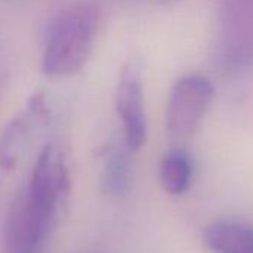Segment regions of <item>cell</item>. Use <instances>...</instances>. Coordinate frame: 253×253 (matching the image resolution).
<instances>
[{"label": "cell", "mask_w": 253, "mask_h": 253, "mask_svg": "<svg viewBox=\"0 0 253 253\" xmlns=\"http://www.w3.org/2000/svg\"><path fill=\"white\" fill-rule=\"evenodd\" d=\"M69 191L66 158L58 148L48 145L38 157L30 183L12 203L6 253H42Z\"/></svg>", "instance_id": "cell-1"}, {"label": "cell", "mask_w": 253, "mask_h": 253, "mask_svg": "<svg viewBox=\"0 0 253 253\" xmlns=\"http://www.w3.org/2000/svg\"><path fill=\"white\" fill-rule=\"evenodd\" d=\"M98 23L100 9L89 2H79L60 11L48 30L43 73L61 78L79 72L92 52Z\"/></svg>", "instance_id": "cell-2"}, {"label": "cell", "mask_w": 253, "mask_h": 253, "mask_svg": "<svg viewBox=\"0 0 253 253\" xmlns=\"http://www.w3.org/2000/svg\"><path fill=\"white\" fill-rule=\"evenodd\" d=\"M216 60L226 72L253 67V0H222Z\"/></svg>", "instance_id": "cell-3"}, {"label": "cell", "mask_w": 253, "mask_h": 253, "mask_svg": "<svg viewBox=\"0 0 253 253\" xmlns=\"http://www.w3.org/2000/svg\"><path fill=\"white\" fill-rule=\"evenodd\" d=\"M214 95L211 81L203 75L182 76L171 88L166 125L167 133L174 140H186L192 137L210 107Z\"/></svg>", "instance_id": "cell-4"}, {"label": "cell", "mask_w": 253, "mask_h": 253, "mask_svg": "<svg viewBox=\"0 0 253 253\" xmlns=\"http://www.w3.org/2000/svg\"><path fill=\"white\" fill-rule=\"evenodd\" d=\"M116 110L124 125L125 145L131 152L146 143L148 128L143 103L142 64L131 58L122 67L116 88Z\"/></svg>", "instance_id": "cell-5"}, {"label": "cell", "mask_w": 253, "mask_h": 253, "mask_svg": "<svg viewBox=\"0 0 253 253\" xmlns=\"http://www.w3.org/2000/svg\"><path fill=\"white\" fill-rule=\"evenodd\" d=\"M204 244L214 253H253V226L237 220H217L204 231Z\"/></svg>", "instance_id": "cell-6"}, {"label": "cell", "mask_w": 253, "mask_h": 253, "mask_svg": "<svg viewBox=\"0 0 253 253\" xmlns=\"http://www.w3.org/2000/svg\"><path fill=\"white\" fill-rule=\"evenodd\" d=\"M194 177V164L188 152L173 149L164 155L160 166V180L170 195H183L189 191Z\"/></svg>", "instance_id": "cell-7"}, {"label": "cell", "mask_w": 253, "mask_h": 253, "mask_svg": "<svg viewBox=\"0 0 253 253\" xmlns=\"http://www.w3.org/2000/svg\"><path fill=\"white\" fill-rule=\"evenodd\" d=\"M131 151L124 146H113L106 158L101 185L103 192L110 197H119L125 192L128 185V154Z\"/></svg>", "instance_id": "cell-8"}, {"label": "cell", "mask_w": 253, "mask_h": 253, "mask_svg": "<svg viewBox=\"0 0 253 253\" xmlns=\"http://www.w3.org/2000/svg\"><path fill=\"white\" fill-rule=\"evenodd\" d=\"M160 3H164V5H167V3H173V2H176V0H158Z\"/></svg>", "instance_id": "cell-9"}]
</instances>
